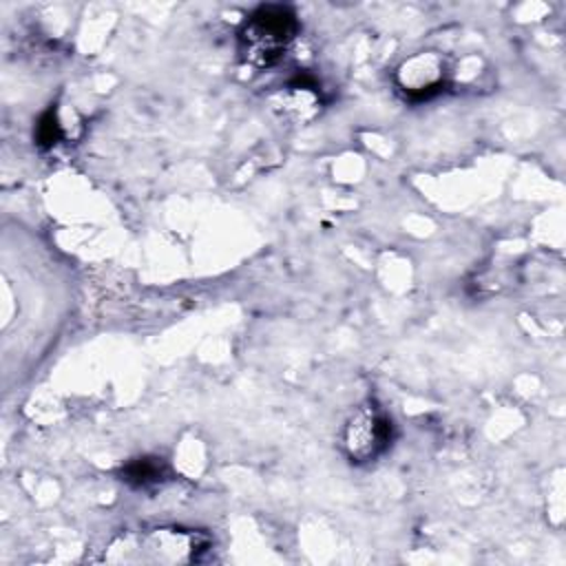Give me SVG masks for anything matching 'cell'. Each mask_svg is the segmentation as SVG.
I'll list each match as a JSON object with an SVG mask.
<instances>
[{
	"instance_id": "7a4b0ae2",
	"label": "cell",
	"mask_w": 566,
	"mask_h": 566,
	"mask_svg": "<svg viewBox=\"0 0 566 566\" xmlns=\"http://www.w3.org/2000/svg\"><path fill=\"white\" fill-rule=\"evenodd\" d=\"M391 420L385 411L376 402H365L345 422L340 447L352 462L363 464L382 455L391 444Z\"/></svg>"
},
{
	"instance_id": "3957f363",
	"label": "cell",
	"mask_w": 566,
	"mask_h": 566,
	"mask_svg": "<svg viewBox=\"0 0 566 566\" xmlns=\"http://www.w3.org/2000/svg\"><path fill=\"white\" fill-rule=\"evenodd\" d=\"M210 542L206 535L186 528H155L144 535V551H153L155 562H192L197 553L208 548Z\"/></svg>"
},
{
	"instance_id": "6da1fadb",
	"label": "cell",
	"mask_w": 566,
	"mask_h": 566,
	"mask_svg": "<svg viewBox=\"0 0 566 566\" xmlns=\"http://www.w3.org/2000/svg\"><path fill=\"white\" fill-rule=\"evenodd\" d=\"M298 31V20L283 4L259 7L243 24L239 40L243 57L254 66L274 64Z\"/></svg>"
},
{
	"instance_id": "8992f818",
	"label": "cell",
	"mask_w": 566,
	"mask_h": 566,
	"mask_svg": "<svg viewBox=\"0 0 566 566\" xmlns=\"http://www.w3.org/2000/svg\"><path fill=\"white\" fill-rule=\"evenodd\" d=\"M35 137H38V142H40L42 146H53V144L60 142V137H62V124H60V119H57V115H55L53 108H49V111L40 117Z\"/></svg>"
},
{
	"instance_id": "5b68a950",
	"label": "cell",
	"mask_w": 566,
	"mask_h": 566,
	"mask_svg": "<svg viewBox=\"0 0 566 566\" xmlns=\"http://www.w3.org/2000/svg\"><path fill=\"white\" fill-rule=\"evenodd\" d=\"M168 475H170L168 464L164 462V458H157V455L135 458L122 469V480L137 489L157 486V484L166 482Z\"/></svg>"
},
{
	"instance_id": "277c9868",
	"label": "cell",
	"mask_w": 566,
	"mask_h": 566,
	"mask_svg": "<svg viewBox=\"0 0 566 566\" xmlns=\"http://www.w3.org/2000/svg\"><path fill=\"white\" fill-rule=\"evenodd\" d=\"M398 86L411 99H429L444 86V66L433 53H418L398 69Z\"/></svg>"
}]
</instances>
